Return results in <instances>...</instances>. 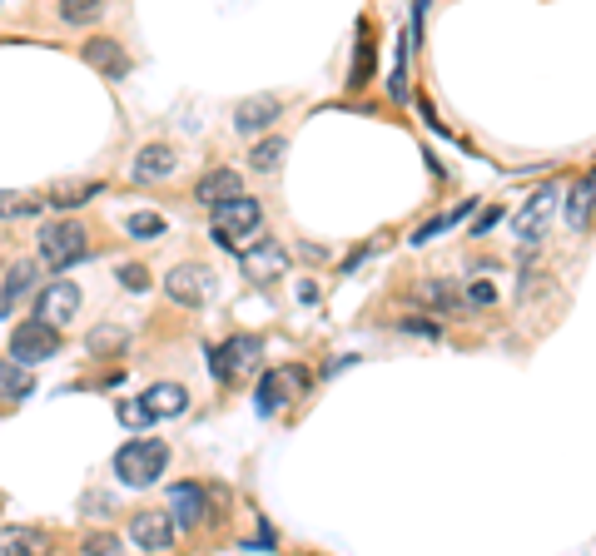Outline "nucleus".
I'll list each match as a JSON object with an SVG mask.
<instances>
[{"label":"nucleus","mask_w":596,"mask_h":556,"mask_svg":"<svg viewBox=\"0 0 596 556\" xmlns=\"http://www.w3.org/2000/svg\"><path fill=\"white\" fill-rule=\"evenodd\" d=\"M303 373L298 368H269L264 378H259V413H279L284 403H298V393H303Z\"/></svg>","instance_id":"nucleus-10"},{"label":"nucleus","mask_w":596,"mask_h":556,"mask_svg":"<svg viewBox=\"0 0 596 556\" xmlns=\"http://www.w3.org/2000/svg\"><path fill=\"white\" fill-rule=\"evenodd\" d=\"M443 229H452V214H443V219H428V224L413 234V244H428V239H433V234H443Z\"/></svg>","instance_id":"nucleus-35"},{"label":"nucleus","mask_w":596,"mask_h":556,"mask_svg":"<svg viewBox=\"0 0 596 556\" xmlns=\"http://www.w3.org/2000/svg\"><path fill=\"white\" fill-rule=\"evenodd\" d=\"M398 328H403V333H423V338H443V328H438L433 318H423V313H418V318H413V313L398 318Z\"/></svg>","instance_id":"nucleus-34"},{"label":"nucleus","mask_w":596,"mask_h":556,"mask_svg":"<svg viewBox=\"0 0 596 556\" xmlns=\"http://www.w3.org/2000/svg\"><path fill=\"white\" fill-rule=\"evenodd\" d=\"M552 204H557V189H552V184H542V189L527 199V209L517 214V234H522V244H542V229H547Z\"/></svg>","instance_id":"nucleus-15"},{"label":"nucleus","mask_w":596,"mask_h":556,"mask_svg":"<svg viewBox=\"0 0 596 556\" xmlns=\"http://www.w3.org/2000/svg\"><path fill=\"white\" fill-rule=\"evenodd\" d=\"M169 507H174L179 527H199V522H204V492H199L194 482H179V487H169Z\"/></svg>","instance_id":"nucleus-19"},{"label":"nucleus","mask_w":596,"mask_h":556,"mask_svg":"<svg viewBox=\"0 0 596 556\" xmlns=\"http://www.w3.org/2000/svg\"><path fill=\"white\" fill-rule=\"evenodd\" d=\"M164 467H169V442H159V437H135L115 452V477L125 487H154L164 477Z\"/></svg>","instance_id":"nucleus-3"},{"label":"nucleus","mask_w":596,"mask_h":556,"mask_svg":"<svg viewBox=\"0 0 596 556\" xmlns=\"http://www.w3.org/2000/svg\"><path fill=\"white\" fill-rule=\"evenodd\" d=\"M55 10H60L65 25H100L105 20V5L100 0H60Z\"/></svg>","instance_id":"nucleus-26"},{"label":"nucleus","mask_w":596,"mask_h":556,"mask_svg":"<svg viewBox=\"0 0 596 556\" xmlns=\"http://www.w3.org/2000/svg\"><path fill=\"white\" fill-rule=\"evenodd\" d=\"M140 403H145L154 417H184V408H189V393H184L179 383H154V388L140 393Z\"/></svg>","instance_id":"nucleus-18"},{"label":"nucleus","mask_w":596,"mask_h":556,"mask_svg":"<svg viewBox=\"0 0 596 556\" xmlns=\"http://www.w3.org/2000/svg\"><path fill=\"white\" fill-rule=\"evenodd\" d=\"M130 542H135L140 552H169V547H174V522H169L164 512H140V517L130 522Z\"/></svg>","instance_id":"nucleus-14"},{"label":"nucleus","mask_w":596,"mask_h":556,"mask_svg":"<svg viewBox=\"0 0 596 556\" xmlns=\"http://www.w3.org/2000/svg\"><path fill=\"white\" fill-rule=\"evenodd\" d=\"M279 110H284L279 95H249V100H239V110H234V130L249 135V139H259L274 120H279Z\"/></svg>","instance_id":"nucleus-11"},{"label":"nucleus","mask_w":596,"mask_h":556,"mask_svg":"<svg viewBox=\"0 0 596 556\" xmlns=\"http://www.w3.org/2000/svg\"><path fill=\"white\" fill-rule=\"evenodd\" d=\"M100 189H105V179H60V184H50V209H80Z\"/></svg>","instance_id":"nucleus-17"},{"label":"nucleus","mask_w":596,"mask_h":556,"mask_svg":"<svg viewBox=\"0 0 596 556\" xmlns=\"http://www.w3.org/2000/svg\"><path fill=\"white\" fill-rule=\"evenodd\" d=\"M80 60H85L90 70H100V75H110V80H125V75L135 70V60H130V50H125L120 40H110V35H90V40L80 45Z\"/></svg>","instance_id":"nucleus-9"},{"label":"nucleus","mask_w":596,"mask_h":556,"mask_svg":"<svg viewBox=\"0 0 596 556\" xmlns=\"http://www.w3.org/2000/svg\"><path fill=\"white\" fill-rule=\"evenodd\" d=\"M368 75H373V45H368V30H358V60H353L348 85H353V90H363V85H368Z\"/></svg>","instance_id":"nucleus-27"},{"label":"nucleus","mask_w":596,"mask_h":556,"mask_svg":"<svg viewBox=\"0 0 596 556\" xmlns=\"http://www.w3.org/2000/svg\"><path fill=\"white\" fill-rule=\"evenodd\" d=\"M353 363H358V358H353V353H348V358H333V363H328V368H323V378H333V373H348V368H353Z\"/></svg>","instance_id":"nucleus-37"},{"label":"nucleus","mask_w":596,"mask_h":556,"mask_svg":"<svg viewBox=\"0 0 596 556\" xmlns=\"http://www.w3.org/2000/svg\"><path fill=\"white\" fill-rule=\"evenodd\" d=\"M413 298L428 303V308H438V313H452V308H457V288H452L447 278H423V283L413 288Z\"/></svg>","instance_id":"nucleus-24"},{"label":"nucleus","mask_w":596,"mask_h":556,"mask_svg":"<svg viewBox=\"0 0 596 556\" xmlns=\"http://www.w3.org/2000/svg\"><path fill=\"white\" fill-rule=\"evenodd\" d=\"M60 343H65V333H60V328H50V323H40V318H20V323L10 328V363L35 368V363L55 358V353H60Z\"/></svg>","instance_id":"nucleus-4"},{"label":"nucleus","mask_w":596,"mask_h":556,"mask_svg":"<svg viewBox=\"0 0 596 556\" xmlns=\"http://www.w3.org/2000/svg\"><path fill=\"white\" fill-rule=\"evenodd\" d=\"M502 219H507V214H502V209H487V214H482V219H477V234H487V229H497V224H502Z\"/></svg>","instance_id":"nucleus-36"},{"label":"nucleus","mask_w":596,"mask_h":556,"mask_svg":"<svg viewBox=\"0 0 596 556\" xmlns=\"http://www.w3.org/2000/svg\"><path fill=\"white\" fill-rule=\"evenodd\" d=\"M120 283H125L130 293H145V288H149V269H145V264H120Z\"/></svg>","instance_id":"nucleus-32"},{"label":"nucleus","mask_w":596,"mask_h":556,"mask_svg":"<svg viewBox=\"0 0 596 556\" xmlns=\"http://www.w3.org/2000/svg\"><path fill=\"white\" fill-rule=\"evenodd\" d=\"M35 244H40V264H50L55 278H65L70 264H85L95 254L90 249V229L80 219H50V224H40Z\"/></svg>","instance_id":"nucleus-1"},{"label":"nucleus","mask_w":596,"mask_h":556,"mask_svg":"<svg viewBox=\"0 0 596 556\" xmlns=\"http://www.w3.org/2000/svg\"><path fill=\"white\" fill-rule=\"evenodd\" d=\"M284 154H289V144H284L279 135L254 139V149H249V169H254V174H279V169H284Z\"/></svg>","instance_id":"nucleus-22"},{"label":"nucleus","mask_w":596,"mask_h":556,"mask_svg":"<svg viewBox=\"0 0 596 556\" xmlns=\"http://www.w3.org/2000/svg\"><path fill=\"white\" fill-rule=\"evenodd\" d=\"M120 422H125L130 432H145L149 422H154V413H149L140 398H130V403H120Z\"/></svg>","instance_id":"nucleus-31"},{"label":"nucleus","mask_w":596,"mask_h":556,"mask_svg":"<svg viewBox=\"0 0 596 556\" xmlns=\"http://www.w3.org/2000/svg\"><path fill=\"white\" fill-rule=\"evenodd\" d=\"M179 169V154H174V144H164V139H154V144H140V154H135V179L140 184H159V179H169Z\"/></svg>","instance_id":"nucleus-12"},{"label":"nucleus","mask_w":596,"mask_h":556,"mask_svg":"<svg viewBox=\"0 0 596 556\" xmlns=\"http://www.w3.org/2000/svg\"><path fill=\"white\" fill-rule=\"evenodd\" d=\"M35 283H40V269H35L30 259H20V264H10V269H5V288H0V298H5V303H20V298L40 293Z\"/></svg>","instance_id":"nucleus-21"},{"label":"nucleus","mask_w":596,"mask_h":556,"mask_svg":"<svg viewBox=\"0 0 596 556\" xmlns=\"http://www.w3.org/2000/svg\"><path fill=\"white\" fill-rule=\"evenodd\" d=\"M80 556H120V537H110V532H90V537L80 542Z\"/></svg>","instance_id":"nucleus-30"},{"label":"nucleus","mask_w":596,"mask_h":556,"mask_svg":"<svg viewBox=\"0 0 596 556\" xmlns=\"http://www.w3.org/2000/svg\"><path fill=\"white\" fill-rule=\"evenodd\" d=\"M125 343H130V328H120V323H100V328H90V338H85V348H90L95 358L120 353Z\"/></svg>","instance_id":"nucleus-25"},{"label":"nucleus","mask_w":596,"mask_h":556,"mask_svg":"<svg viewBox=\"0 0 596 556\" xmlns=\"http://www.w3.org/2000/svg\"><path fill=\"white\" fill-rule=\"evenodd\" d=\"M244 194V179L234 174V169H209V174H199V184H194V204H204V209H219V204H229V199H239Z\"/></svg>","instance_id":"nucleus-13"},{"label":"nucleus","mask_w":596,"mask_h":556,"mask_svg":"<svg viewBox=\"0 0 596 556\" xmlns=\"http://www.w3.org/2000/svg\"><path fill=\"white\" fill-rule=\"evenodd\" d=\"M75 313H80V283L55 278V283H45V288L35 293V318H40V323H50V328L65 333V323H75Z\"/></svg>","instance_id":"nucleus-7"},{"label":"nucleus","mask_w":596,"mask_h":556,"mask_svg":"<svg viewBox=\"0 0 596 556\" xmlns=\"http://www.w3.org/2000/svg\"><path fill=\"white\" fill-rule=\"evenodd\" d=\"M239 269H244L249 283H274V278L289 274V249L279 239H259L254 249L239 254Z\"/></svg>","instance_id":"nucleus-8"},{"label":"nucleus","mask_w":596,"mask_h":556,"mask_svg":"<svg viewBox=\"0 0 596 556\" xmlns=\"http://www.w3.org/2000/svg\"><path fill=\"white\" fill-rule=\"evenodd\" d=\"M164 293L179 308H204L214 298V269L209 264H174L169 278H164Z\"/></svg>","instance_id":"nucleus-6"},{"label":"nucleus","mask_w":596,"mask_h":556,"mask_svg":"<svg viewBox=\"0 0 596 556\" xmlns=\"http://www.w3.org/2000/svg\"><path fill=\"white\" fill-rule=\"evenodd\" d=\"M467 303H472V308H492V303H497V283H482V278L467 283Z\"/></svg>","instance_id":"nucleus-33"},{"label":"nucleus","mask_w":596,"mask_h":556,"mask_svg":"<svg viewBox=\"0 0 596 556\" xmlns=\"http://www.w3.org/2000/svg\"><path fill=\"white\" fill-rule=\"evenodd\" d=\"M30 393H35V373L10 363V358H0V403H20Z\"/></svg>","instance_id":"nucleus-20"},{"label":"nucleus","mask_w":596,"mask_h":556,"mask_svg":"<svg viewBox=\"0 0 596 556\" xmlns=\"http://www.w3.org/2000/svg\"><path fill=\"white\" fill-rule=\"evenodd\" d=\"M592 204H596V179H577L567 189V224L572 229H587L592 224Z\"/></svg>","instance_id":"nucleus-23"},{"label":"nucleus","mask_w":596,"mask_h":556,"mask_svg":"<svg viewBox=\"0 0 596 556\" xmlns=\"http://www.w3.org/2000/svg\"><path fill=\"white\" fill-rule=\"evenodd\" d=\"M259 358H264V343H259L254 333H234V338H224V343L209 353V368H214L219 383H234V378H244V373H259Z\"/></svg>","instance_id":"nucleus-5"},{"label":"nucleus","mask_w":596,"mask_h":556,"mask_svg":"<svg viewBox=\"0 0 596 556\" xmlns=\"http://www.w3.org/2000/svg\"><path fill=\"white\" fill-rule=\"evenodd\" d=\"M40 204L35 199H25V194H15V189H0V219H30Z\"/></svg>","instance_id":"nucleus-28"},{"label":"nucleus","mask_w":596,"mask_h":556,"mask_svg":"<svg viewBox=\"0 0 596 556\" xmlns=\"http://www.w3.org/2000/svg\"><path fill=\"white\" fill-rule=\"evenodd\" d=\"M125 229H130V239H159L164 234V219L159 214H130Z\"/></svg>","instance_id":"nucleus-29"},{"label":"nucleus","mask_w":596,"mask_h":556,"mask_svg":"<svg viewBox=\"0 0 596 556\" xmlns=\"http://www.w3.org/2000/svg\"><path fill=\"white\" fill-rule=\"evenodd\" d=\"M55 552V537L40 532V527H5L0 532V556H50Z\"/></svg>","instance_id":"nucleus-16"},{"label":"nucleus","mask_w":596,"mask_h":556,"mask_svg":"<svg viewBox=\"0 0 596 556\" xmlns=\"http://www.w3.org/2000/svg\"><path fill=\"white\" fill-rule=\"evenodd\" d=\"M259 229H264V204L249 199V194H239V199H229V204L214 209V229H209V234H214V244H224L229 254H244Z\"/></svg>","instance_id":"nucleus-2"}]
</instances>
